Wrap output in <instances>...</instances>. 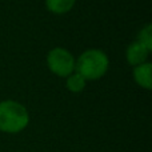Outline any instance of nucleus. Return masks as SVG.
<instances>
[{"mask_svg": "<svg viewBox=\"0 0 152 152\" xmlns=\"http://www.w3.org/2000/svg\"><path fill=\"white\" fill-rule=\"evenodd\" d=\"M76 0H45V5H47L48 11L56 15H61V13H67L74 8Z\"/></svg>", "mask_w": 152, "mask_h": 152, "instance_id": "423d86ee", "label": "nucleus"}, {"mask_svg": "<svg viewBox=\"0 0 152 152\" xmlns=\"http://www.w3.org/2000/svg\"><path fill=\"white\" fill-rule=\"evenodd\" d=\"M136 42H139L142 45H144L151 52L152 50V26L151 24H147L143 29H140L139 34H137Z\"/></svg>", "mask_w": 152, "mask_h": 152, "instance_id": "6e6552de", "label": "nucleus"}, {"mask_svg": "<svg viewBox=\"0 0 152 152\" xmlns=\"http://www.w3.org/2000/svg\"><path fill=\"white\" fill-rule=\"evenodd\" d=\"M148 55H150V51L144 45L140 44L139 42H136V40L134 43H131L127 47V51H126L127 61H128L129 66H134V67H137L140 64L145 63Z\"/></svg>", "mask_w": 152, "mask_h": 152, "instance_id": "20e7f679", "label": "nucleus"}, {"mask_svg": "<svg viewBox=\"0 0 152 152\" xmlns=\"http://www.w3.org/2000/svg\"><path fill=\"white\" fill-rule=\"evenodd\" d=\"M151 72H152V64L148 63V61H145V63L135 67V69H134L135 81H136L140 87H143V88L151 89V87H152Z\"/></svg>", "mask_w": 152, "mask_h": 152, "instance_id": "39448f33", "label": "nucleus"}, {"mask_svg": "<svg viewBox=\"0 0 152 152\" xmlns=\"http://www.w3.org/2000/svg\"><path fill=\"white\" fill-rule=\"evenodd\" d=\"M29 123L27 108L15 100L0 102V131L5 134H19Z\"/></svg>", "mask_w": 152, "mask_h": 152, "instance_id": "f03ea898", "label": "nucleus"}, {"mask_svg": "<svg viewBox=\"0 0 152 152\" xmlns=\"http://www.w3.org/2000/svg\"><path fill=\"white\" fill-rule=\"evenodd\" d=\"M86 84H87L86 79H84L81 75H79L77 72H74V74H71L68 77H67L66 87L71 92H74V94H79V92H81L84 88H86Z\"/></svg>", "mask_w": 152, "mask_h": 152, "instance_id": "0eeeda50", "label": "nucleus"}, {"mask_svg": "<svg viewBox=\"0 0 152 152\" xmlns=\"http://www.w3.org/2000/svg\"><path fill=\"white\" fill-rule=\"evenodd\" d=\"M110 67V60L102 50H87L75 60V72L86 80H97L103 77Z\"/></svg>", "mask_w": 152, "mask_h": 152, "instance_id": "f257e3e1", "label": "nucleus"}, {"mask_svg": "<svg viewBox=\"0 0 152 152\" xmlns=\"http://www.w3.org/2000/svg\"><path fill=\"white\" fill-rule=\"evenodd\" d=\"M47 64L51 72L60 77H68L75 72V58L66 48H52L47 55Z\"/></svg>", "mask_w": 152, "mask_h": 152, "instance_id": "7ed1b4c3", "label": "nucleus"}]
</instances>
